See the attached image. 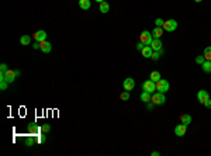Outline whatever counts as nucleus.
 Here are the masks:
<instances>
[{"label":"nucleus","mask_w":211,"mask_h":156,"mask_svg":"<svg viewBox=\"0 0 211 156\" xmlns=\"http://www.w3.org/2000/svg\"><path fill=\"white\" fill-rule=\"evenodd\" d=\"M41 131H42L44 134L49 132V131H51V125H49V124H42V127H41Z\"/></svg>","instance_id":"nucleus-28"},{"label":"nucleus","mask_w":211,"mask_h":156,"mask_svg":"<svg viewBox=\"0 0 211 156\" xmlns=\"http://www.w3.org/2000/svg\"><path fill=\"white\" fill-rule=\"evenodd\" d=\"M139 39H141V42H144L145 45H151V42H152V39H154V35H152V32H149V31H142L141 35H139Z\"/></svg>","instance_id":"nucleus-6"},{"label":"nucleus","mask_w":211,"mask_h":156,"mask_svg":"<svg viewBox=\"0 0 211 156\" xmlns=\"http://www.w3.org/2000/svg\"><path fill=\"white\" fill-rule=\"evenodd\" d=\"M151 97H152L151 93H148V92H142L141 96H139V99L144 101V103H149V101H151Z\"/></svg>","instance_id":"nucleus-21"},{"label":"nucleus","mask_w":211,"mask_h":156,"mask_svg":"<svg viewBox=\"0 0 211 156\" xmlns=\"http://www.w3.org/2000/svg\"><path fill=\"white\" fill-rule=\"evenodd\" d=\"M151 155H152V156H159V155H160V153H159V152H152Z\"/></svg>","instance_id":"nucleus-37"},{"label":"nucleus","mask_w":211,"mask_h":156,"mask_svg":"<svg viewBox=\"0 0 211 156\" xmlns=\"http://www.w3.org/2000/svg\"><path fill=\"white\" fill-rule=\"evenodd\" d=\"M33 48H34V49H38V48H39V42H35V44H33Z\"/></svg>","instance_id":"nucleus-36"},{"label":"nucleus","mask_w":211,"mask_h":156,"mask_svg":"<svg viewBox=\"0 0 211 156\" xmlns=\"http://www.w3.org/2000/svg\"><path fill=\"white\" fill-rule=\"evenodd\" d=\"M194 1H196V3H201L203 0H194Z\"/></svg>","instance_id":"nucleus-38"},{"label":"nucleus","mask_w":211,"mask_h":156,"mask_svg":"<svg viewBox=\"0 0 211 156\" xmlns=\"http://www.w3.org/2000/svg\"><path fill=\"white\" fill-rule=\"evenodd\" d=\"M99 9H100L101 13H109V10H110V4L107 3V1H101V3H99Z\"/></svg>","instance_id":"nucleus-16"},{"label":"nucleus","mask_w":211,"mask_h":156,"mask_svg":"<svg viewBox=\"0 0 211 156\" xmlns=\"http://www.w3.org/2000/svg\"><path fill=\"white\" fill-rule=\"evenodd\" d=\"M45 139H46L45 135H42V137H38L37 141H38V144H44V142H45Z\"/></svg>","instance_id":"nucleus-31"},{"label":"nucleus","mask_w":211,"mask_h":156,"mask_svg":"<svg viewBox=\"0 0 211 156\" xmlns=\"http://www.w3.org/2000/svg\"><path fill=\"white\" fill-rule=\"evenodd\" d=\"M147 104H148V106H147L148 110H152V108H154V106H155V104H154L152 101H149V103H147Z\"/></svg>","instance_id":"nucleus-34"},{"label":"nucleus","mask_w":211,"mask_h":156,"mask_svg":"<svg viewBox=\"0 0 211 156\" xmlns=\"http://www.w3.org/2000/svg\"><path fill=\"white\" fill-rule=\"evenodd\" d=\"M163 31H165V30L162 27H155L154 31H152V35H154V38H160L163 35Z\"/></svg>","instance_id":"nucleus-15"},{"label":"nucleus","mask_w":211,"mask_h":156,"mask_svg":"<svg viewBox=\"0 0 211 156\" xmlns=\"http://www.w3.org/2000/svg\"><path fill=\"white\" fill-rule=\"evenodd\" d=\"M120 99H121V100H124V101H127L129 99V92H127V90H125V92H122L121 94H120Z\"/></svg>","instance_id":"nucleus-27"},{"label":"nucleus","mask_w":211,"mask_h":156,"mask_svg":"<svg viewBox=\"0 0 211 156\" xmlns=\"http://www.w3.org/2000/svg\"><path fill=\"white\" fill-rule=\"evenodd\" d=\"M152 52H154V49L151 48V45H145L141 49V54H142L144 58H151L152 56Z\"/></svg>","instance_id":"nucleus-13"},{"label":"nucleus","mask_w":211,"mask_h":156,"mask_svg":"<svg viewBox=\"0 0 211 156\" xmlns=\"http://www.w3.org/2000/svg\"><path fill=\"white\" fill-rule=\"evenodd\" d=\"M39 131H41V127H37V125H34V124L28 125V132H30L31 135H34V137H38Z\"/></svg>","instance_id":"nucleus-14"},{"label":"nucleus","mask_w":211,"mask_h":156,"mask_svg":"<svg viewBox=\"0 0 211 156\" xmlns=\"http://www.w3.org/2000/svg\"><path fill=\"white\" fill-rule=\"evenodd\" d=\"M155 86H156V90L160 92V93H166L169 90V82L165 80V79H159V80L155 83Z\"/></svg>","instance_id":"nucleus-4"},{"label":"nucleus","mask_w":211,"mask_h":156,"mask_svg":"<svg viewBox=\"0 0 211 156\" xmlns=\"http://www.w3.org/2000/svg\"><path fill=\"white\" fill-rule=\"evenodd\" d=\"M210 99V94H208V92L207 90H200V92L197 93V100L200 101L201 104H204L205 101Z\"/></svg>","instance_id":"nucleus-9"},{"label":"nucleus","mask_w":211,"mask_h":156,"mask_svg":"<svg viewBox=\"0 0 211 156\" xmlns=\"http://www.w3.org/2000/svg\"><path fill=\"white\" fill-rule=\"evenodd\" d=\"M39 49L42 51V52H45V54H48V52H51V49H52V45H51V42H48V41H41L39 42Z\"/></svg>","instance_id":"nucleus-12"},{"label":"nucleus","mask_w":211,"mask_h":156,"mask_svg":"<svg viewBox=\"0 0 211 156\" xmlns=\"http://www.w3.org/2000/svg\"><path fill=\"white\" fill-rule=\"evenodd\" d=\"M122 87H124V90H127V92L132 90V89L135 87V80H134L132 77H127V79L122 82Z\"/></svg>","instance_id":"nucleus-7"},{"label":"nucleus","mask_w":211,"mask_h":156,"mask_svg":"<svg viewBox=\"0 0 211 156\" xmlns=\"http://www.w3.org/2000/svg\"><path fill=\"white\" fill-rule=\"evenodd\" d=\"M204 58H205V61H211V46H207L205 49H204Z\"/></svg>","instance_id":"nucleus-24"},{"label":"nucleus","mask_w":211,"mask_h":156,"mask_svg":"<svg viewBox=\"0 0 211 156\" xmlns=\"http://www.w3.org/2000/svg\"><path fill=\"white\" fill-rule=\"evenodd\" d=\"M162 54H163V49H162V51H154V52H152V56H151V58H152L154 61H158V59L160 58V55H162Z\"/></svg>","instance_id":"nucleus-26"},{"label":"nucleus","mask_w":211,"mask_h":156,"mask_svg":"<svg viewBox=\"0 0 211 156\" xmlns=\"http://www.w3.org/2000/svg\"><path fill=\"white\" fill-rule=\"evenodd\" d=\"M149 79H151V80H154V82L156 83L159 79H160V73H159V72H156V70H154L152 73L149 75Z\"/></svg>","instance_id":"nucleus-23"},{"label":"nucleus","mask_w":211,"mask_h":156,"mask_svg":"<svg viewBox=\"0 0 211 156\" xmlns=\"http://www.w3.org/2000/svg\"><path fill=\"white\" fill-rule=\"evenodd\" d=\"M33 38L37 41V42H41V41H45L46 38V31L44 30H39V31H35L34 34H33Z\"/></svg>","instance_id":"nucleus-8"},{"label":"nucleus","mask_w":211,"mask_h":156,"mask_svg":"<svg viewBox=\"0 0 211 156\" xmlns=\"http://www.w3.org/2000/svg\"><path fill=\"white\" fill-rule=\"evenodd\" d=\"M180 122L184 124V125H189V124L192 122V117H190L189 114H182V115H180Z\"/></svg>","instance_id":"nucleus-19"},{"label":"nucleus","mask_w":211,"mask_h":156,"mask_svg":"<svg viewBox=\"0 0 211 156\" xmlns=\"http://www.w3.org/2000/svg\"><path fill=\"white\" fill-rule=\"evenodd\" d=\"M204 106H205L207 108H211V99H208V100L205 101V103H204Z\"/></svg>","instance_id":"nucleus-35"},{"label":"nucleus","mask_w":211,"mask_h":156,"mask_svg":"<svg viewBox=\"0 0 211 156\" xmlns=\"http://www.w3.org/2000/svg\"><path fill=\"white\" fill-rule=\"evenodd\" d=\"M151 101H152L155 106H162V104H165V101H166L165 93H160V92L154 93L152 97H151Z\"/></svg>","instance_id":"nucleus-2"},{"label":"nucleus","mask_w":211,"mask_h":156,"mask_svg":"<svg viewBox=\"0 0 211 156\" xmlns=\"http://www.w3.org/2000/svg\"><path fill=\"white\" fill-rule=\"evenodd\" d=\"M79 7L82 10L90 9V0H79Z\"/></svg>","instance_id":"nucleus-20"},{"label":"nucleus","mask_w":211,"mask_h":156,"mask_svg":"<svg viewBox=\"0 0 211 156\" xmlns=\"http://www.w3.org/2000/svg\"><path fill=\"white\" fill-rule=\"evenodd\" d=\"M155 26H156V27H162V26H163V20H162V19H156L155 20Z\"/></svg>","instance_id":"nucleus-30"},{"label":"nucleus","mask_w":211,"mask_h":156,"mask_svg":"<svg viewBox=\"0 0 211 156\" xmlns=\"http://www.w3.org/2000/svg\"><path fill=\"white\" fill-rule=\"evenodd\" d=\"M201 66H203V70L205 73H211V61H204V64Z\"/></svg>","instance_id":"nucleus-22"},{"label":"nucleus","mask_w":211,"mask_h":156,"mask_svg":"<svg viewBox=\"0 0 211 156\" xmlns=\"http://www.w3.org/2000/svg\"><path fill=\"white\" fill-rule=\"evenodd\" d=\"M186 131H187V125L179 124V125H176V128H174V134H176L177 137H183L184 134H186Z\"/></svg>","instance_id":"nucleus-11"},{"label":"nucleus","mask_w":211,"mask_h":156,"mask_svg":"<svg viewBox=\"0 0 211 156\" xmlns=\"http://www.w3.org/2000/svg\"><path fill=\"white\" fill-rule=\"evenodd\" d=\"M7 69H9V68H7V65H6V64H1V65H0V70H1V72H6Z\"/></svg>","instance_id":"nucleus-32"},{"label":"nucleus","mask_w":211,"mask_h":156,"mask_svg":"<svg viewBox=\"0 0 211 156\" xmlns=\"http://www.w3.org/2000/svg\"><path fill=\"white\" fill-rule=\"evenodd\" d=\"M144 46H145V44H144V42H141V41H139V42H138V44H137V49H139V51H141V49H142V48H144Z\"/></svg>","instance_id":"nucleus-33"},{"label":"nucleus","mask_w":211,"mask_h":156,"mask_svg":"<svg viewBox=\"0 0 211 156\" xmlns=\"http://www.w3.org/2000/svg\"><path fill=\"white\" fill-rule=\"evenodd\" d=\"M162 28L165 30V31H167V32H172V31H174L176 28H177V21L173 19L170 20H166V21H163V26H162Z\"/></svg>","instance_id":"nucleus-3"},{"label":"nucleus","mask_w":211,"mask_h":156,"mask_svg":"<svg viewBox=\"0 0 211 156\" xmlns=\"http://www.w3.org/2000/svg\"><path fill=\"white\" fill-rule=\"evenodd\" d=\"M204 61H205V58H204V55L197 56V58H196V64H199V65H203V64H204Z\"/></svg>","instance_id":"nucleus-29"},{"label":"nucleus","mask_w":211,"mask_h":156,"mask_svg":"<svg viewBox=\"0 0 211 156\" xmlns=\"http://www.w3.org/2000/svg\"><path fill=\"white\" fill-rule=\"evenodd\" d=\"M20 75H21V72H20V70H11V69H7L6 72H1V73H0V76H1V77H4V79L9 82V84H10V83L14 82V80L19 77Z\"/></svg>","instance_id":"nucleus-1"},{"label":"nucleus","mask_w":211,"mask_h":156,"mask_svg":"<svg viewBox=\"0 0 211 156\" xmlns=\"http://www.w3.org/2000/svg\"><path fill=\"white\" fill-rule=\"evenodd\" d=\"M7 84H9V82H7L4 77L0 76V89H1V90H6V89H7Z\"/></svg>","instance_id":"nucleus-25"},{"label":"nucleus","mask_w":211,"mask_h":156,"mask_svg":"<svg viewBox=\"0 0 211 156\" xmlns=\"http://www.w3.org/2000/svg\"><path fill=\"white\" fill-rule=\"evenodd\" d=\"M162 41H160V38H154L152 39V42H151V48L154 49V51H162Z\"/></svg>","instance_id":"nucleus-10"},{"label":"nucleus","mask_w":211,"mask_h":156,"mask_svg":"<svg viewBox=\"0 0 211 156\" xmlns=\"http://www.w3.org/2000/svg\"><path fill=\"white\" fill-rule=\"evenodd\" d=\"M142 90L144 92H148V93H155L156 90V86H155V82L154 80H151V79H148V80H145V82L142 83Z\"/></svg>","instance_id":"nucleus-5"},{"label":"nucleus","mask_w":211,"mask_h":156,"mask_svg":"<svg viewBox=\"0 0 211 156\" xmlns=\"http://www.w3.org/2000/svg\"><path fill=\"white\" fill-rule=\"evenodd\" d=\"M37 142H38V141H35V137H34V135H30V137L26 139V146L31 148V146H34Z\"/></svg>","instance_id":"nucleus-18"},{"label":"nucleus","mask_w":211,"mask_h":156,"mask_svg":"<svg viewBox=\"0 0 211 156\" xmlns=\"http://www.w3.org/2000/svg\"><path fill=\"white\" fill-rule=\"evenodd\" d=\"M20 44H21V45H30V44H31V37L27 35V34L21 35V38H20Z\"/></svg>","instance_id":"nucleus-17"},{"label":"nucleus","mask_w":211,"mask_h":156,"mask_svg":"<svg viewBox=\"0 0 211 156\" xmlns=\"http://www.w3.org/2000/svg\"><path fill=\"white\" fill-rule=\"evenodd\" d=\"M96 1H97V3H101V1H104V0H96Z\"/></svg>","instance_id":"nucleus-39"}]
</instances>
